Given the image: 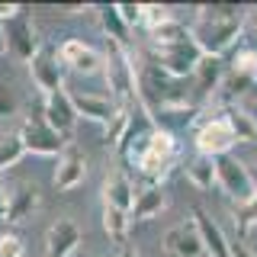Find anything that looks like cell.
I'll return each mask as SVG.
<instances>
[{
  "instance_id": "obj_10",
  "label": "cell",
  "mask_w": 257,
  "mask_h": 257,
  "mask_svg": "<svg viewBox=\"0 0 257 257\" xmlns=\"http://www.w3.org/2000/svg\"><path fill=\"white\" fill-rule=\"evenodd\" d=\"M225 74H228V61L225 58H203V64L196 68V74L190 77V103L199 109H206V103H215L219 96V87Z\"/></svg>"
},
{
  "instance_id": "obj_3",
  "label": "cell",
  "mask_w": 257,
  "mask_h": 257,
  "mask_svg": "<svg viewBox=\"0 0 257 257\" xmlns=\"http://www.w3.org/2000/svg\"><path fill=\"white\" fill-rule=\"evenodd\" d=\"M103 58H106L103 77H106L109 96L119 103V109L139 106V96H135V61H132V52L112 45V42H103Z\"/></svg>"
},
{
  "instance_id": "obj_40",
  "label": "cell",
  "mask_w": 257,
  "mask_h": 257,
  "mask_svg": "<svg viewBox=\"0 0 257 257\" xmlns=\"http://www.w3.org/2000/svg\"><path fill=\"white\" fill-rule=\"evenodd\" d=\"M7 52V39H4V26H0V55Z\"/></svg>"
},
{
  "instance_id": "obj_6",
  "label": "cell",
  "mask_w": 257,
  "mask_h": 257,
  "mask_svg": "<svg viewBox=\"0 0 257 257\" xmlns=\"http://www.w3.org/2000/svg\"><path fill=\"white\" fill-rule=\"evenodd\" d=\"M215 187H219L231 203L244 206L257 196V183H254V174L251 167H244L235 155H222L215 158Z\"/></svg>"
},
{
  "instance_id": "obj_8",
  "label": "cell",
  "mask_w": 257,
  "mask_h": 257,
  "mask_svg": "<svg viewBox=\"0 0 257 257\" xmlns=\"http://www.w3.org/2000/svg\"><path fill=\"white\" fill-rule=\"evenodd\" d=\"M193 145H196V155H209V158H222V155H231V148L238 145L235 132H231V125L222 119L219 109H212L203 119H199V125L193 128Z\"/></svg>"
},
{
  "instance_id": "obj_34",
  "label": "cell",
  "mask_w": 257,
  "mask_h": 257,
  "mask_svg": "<svg viewBox=\"0 0 257 257\" xmlns=\"http://www.w3.org/2000/svg\"><path fill=\"white\" fill-rule=\"evenodd\" d=\"M16 96L7 90V87H0V119H10V116H16Z\"/></svg>"
},
{
  "instance_id": "obj_23",
  "label": "cell",
  "mask_w": 257,
  "mask_h": 257,
  "mask_svg": "<svg viewBox=\"0 0 257 257\" xmlns=\"http://www.w3.org/2000/svg\"><path fill=\"white\" fill-rule=\"evenodd\" d=\"M215 109H219L222 119L231 125V132H235L238 142H257V122L241 103H235V106H215Z\"/></svg>"
},
{
  "instance_id": "obj_5",
  "label": "cell",
  "mask_w": 257,
  "mask_h": 257,
  "mask_svg": "<svg viewBox=\"0 0 257 257\" xmlns=\"http://www.w3.org/2000/svg\"><path fill=\"white\" fill-rule=\"evenodd\" d=\"M155 119H151V112L145 109V106H135L132 109V119H128V128H125V135L119 139L116 145V155H119V164L122 167H139L145 155H148V148H151V135H155Z\"/></svg>"
},
{
  "instance_id": "obj_1",
  "label": "cell",
  "mask_w": 257,
  "mask_h": 257,
  "mask_svg": "<svg viewBox=\"0 0 257 257\" xmlns=\"http://www.w3.org/2000/svg\"><path fill=\"white\" fill-rule=\"evenodd\" d=\"M193 42L209 58H228L247 32V10L231 4H206L193 10Z\"/></svg>"
},
{
  "instance_id": "obj_19",
  "label": "cell",
  "mask_w": 257,
  "mask_h": 257,
  "mask_svg": "<svg viewBox=\"0 0 257 257\" xmlns=\"http://www.w3.org/2000/svg\"><path fill=\"white\" fill-rule=\"evenodd\" d=\"M103 206H112V209H122V212L132 215V206H135V190L128 183V174L125 171H109L106 180H103Z\"/></svg>"
},
{
  "instance_id": "obj_36",
  "label": "cell",
  "mask_w": 257,
  "mask_h": 257,
  "mask_svg": "<svg viewBox=\"0 0 257 257\" xmlns=\"http://www.w3.org/2000/svg\"><path fill=\"white\" fill-rule=\"evenodd\" d=\"M119 13H122V20L128 23V26H139V20H142V7L128 4V7H119Z\"/></svg>"
},
{
  "instance_id": "obj_16",
  "label": "cell",
  "mask_w": 257,
  "mask_h": 257,
  "mask_svg": "<svg viewBox=\"0 0 257 257\" xmlns=\"http://www.w3.org/2000/svg\"><path fill=\"white\" fill-rule=\"evenodd\" d=\"M190 222L196 225V231H199V238H203L209 257H231V251H228V231H222V225L215 222L212 215H206L203 206L190 209Z\"/></svg>"
},
{
  "instance_id": "obj_13",
  "label": "cell",
  "mask_w": 257,
  "mask_h": 257,
  "mask_svg": "<svg viewBox=\"0 0 257 257\" xmlns=\"http://www.w3.org/2000/svg\"><path fill=\"white\" fill-rule=\"evenodd\" d=\"M80 225L71 215H61L45 228V257H74L80 247Z\"/></svg>"
},
{
  "instance_id": "obj_41",
  "label": "cell",
  "mask_w": 257,
  "mask_h": 257,
  "mask_svg": "<svg viewBox=\"0 0 257 257\" xmlns=\"http://www.w3.org/2000/svg\"><path fill=\"white\" fill-rule=\"evenodd\" d=\"M254 90H257V71H254Z\"/></svg>"
},
{
  "instance_id": "obj_28",
  "label": "cell",
  "mask_w": 257,
  "mask_h": 257,
  "mask_svg": "<svg viewBox=\"0 0 257 257\" xmlns=\"http://www.w3.org/2000/svg\"><path fill=\"white\" fill-rule=\"evenodd\" d=\"M190 23H180V20H171L167 26H161L155 32H148V48H161V45H174V42H183L190 39Z\"/></svg>"
},
{
  "instance_id": "obj_4",
  "label": "cell",
  "mask_w": 257,
  "mask_h": 257,
  "mask_svg": "<svg viewBox=\"0 0 257 257\" xmlns=\"http://www.w3.org/2000/svg\"><path fill=\"white\" fill-rule=\"evenodd\" d=\"M16 132H20V139H23L26 155H32V158H61L64 151H68V139L58 135L52 125L45 122L42 100H39V106H32V112L26 116V122L16 128Z\"/></svg>"
},
{
  "instance_id": "obj_18",
  "label": "cell",
  "mask_w": 257,
  "mask_h": 257,
  "mask_svg": "<svg viewBox=\"0 0 257 257\" xmlns=\"http://www.w3.org/2000/svg\"><path fill=\"white\" fill-rule=\"evenodd\" d=\"M71 100H74V109H77V116H84V119H90V122H112L116 119V112H119V103L112 100V96L106 93H71Z\"/></svg>"
},
{
  "instance_id": "obj_2",
  "label": "cell",
  "mask_w": 257,
  "mask_h": 257,
  "mask_svg": "<svg viewBox=\"0 0 257 257\" xmlns=\"http://www.w3.org/2000/svg\"><path fill=\"white\" fill-rule=\"evenodd\" d=\"M132 61H135V96H139V106H145L151 116L164 106L190 103V80L167 74L161 64L148 58V52L132 55Z\"/></svg>"
},
{
  "instance_id": "obj_7",
  "label": "cell",
  "mask_w": 257,
  "mask_h": 257,
  "mask_svg": "<svg viewBox=\"0 0 257 257\" xmlns=\"http://www.w3.org/2000/svg\"><path fill=\"white\" fill-rule=\"evenodd\" d=\"M148 58L161 64V68L167 71V74L180 77V80H190L196 74V68L203 64V48L190 39H183V42H174V45H161V48H148Z\"/></svg>"
},
{
  "instance_id": "obj_37",
  "label": "cell",
  "mask_w": 257,
  "mask_h": 257,
  "mask_svg": "<svg viewBox=\"0 0 257 257\" xmlns=\"http://www.w3.org/2000/svg\"><path fill=\"white\" fill-rule=\"evenodd\" d=\"M241 42H244V45L257 55V26H247V32H244V39H241Z\"/></svg>"
},
{
  "instance_id": "obj_30",
  "label": "cell",
  "mask_w": 257,
  "mask_h": 257,
  "mask_svg": "<svg viewBox=\"0 0 257 257\" xmlns=\"http://www.w3.org/2000/svg\"><path fill=\"white\" fill-rule=\"evenodd\" d=\"M151 155L158 158H167V161H177L180 158V139H177L174 132H164V128H155V135H151Z\"/></svg>"
},
{
  "instance_id": "obj_24",
  "label": "cell",
  "mask_w": 257,
  "mask_h": 257,
  "mask_svg": "<svg viewBox=\"0 0 257 257\" xmlns=\"http://www.w3.org/2000/svg\"><path fill=\"white\" fill-rule=\"evenodd\" d=\"M183 177H187L190 187H196V190H212L215 187V158L193 155L187 164H183Z\"/></svg>"
},
{
  "instance_id": "obj_15",
  "label": "cell",
  "mask_w": 257,
  "mask_h": 257,
  "mask_svg": "<svg viewBox=\"0 0 257 257\" xmlns=\"http://www.w3.org/2000/svg\"><path fill=\"white\" fill-rule=\"evenodd\" d=\"M42 112H45V122L55 128L58 135L71 139L77 125V109H74V100H71L68 90L55 93V96H42Z\"/></svg>"
},
{
  "instance_id": "obj_14",
  "label": "cell",
  "mask_w": 257,
  "mask_h": 257,
  "mask_svg": "<svg viewBox=\"0 0 257 257\" xmlns=\"http://www.w3.org/2000/svg\"><path fill=\"white\" fill-rule=\"evenodd\" d=\"M164 257H209L193 222H180L164 235Z\"/></svg>"
},
{
  "instance_id": "obj_25",
  "label": "cell",
  "mask_w": 257,
  "mask_h": 257,
  "mask_svg": "<svg viewBox=\"0 0 257 257\" xmlns=\"http://www.w3.org/2000/svg\"><path fill=\"white\" fill-rule=\"evenodd\" d=\"M36 206H39L36 187H16V190L10 193V203H7V222L16 225V222L29 219V215L36 212Z\"/></svg>"
},
{
  "instance_id": "obj_35",
  "label": "cell",
  "mask_w": 257,
  "mask_h": 257,
  "mask_svg": "<svg viewBox=\"0 0 257 257\" xmlns=\"http://www.w3.org/2000/svg\"><path fill=\"white\" fill-rule=\"evenodd\" d=\"M228 251H231V257H257V251L247 247L244 238H228Z\"/></svg>"
},
{
  "instance_id": "obj_29",
  "label": "cell",
  "mask_w": 257,
  "mask_h": 257,
  "mask_svg": "<svg viewBox=\"0 0 257 257\" xmlns=\"http://www.w3.org/2000/svg\"><path fill=\"white\" fill-rule=\"evenodd\" d=\"M23 158H26V148H23L20 132H7V135H0V174L10 171V167H16Z\"/></svg>"
},
{
  "instance_id": "obj_22",
  "label": "cell",
  "mask_w": 257,
  "mask_h": 257,
  "mask_svg": "<svg viewBox=\"0 0 257 257\" xmlns=\"http://www.w3.org/2000/svg\"><path fill=\"white\" fill-rule=\"evenodd\" d=\"M164 209H167V193H164V187H145L142 193H135L132 219L135 222H148V219H158Z\"/></svg>"
},
{
  "instance_id": "obj_31",
  "label": "cell",
  "mask_w": 257,
  "mask_h": 257,
  "mask_svg": "<svg viewBox=\"0 0 257 257\" xmlns=\"http://www.w3.org/2000/svg\"><path fill=\"white\" fill-rule=\"evenodd\" d=\"M171 20H177V13L171 10V7H161V4H148V7H142V20H139V26L145 32H155L161 26H167Z\"/></svg>"
},
{
  "instance_id": "obj_42",
  "label": "cell",
  "mask_w": 257,
  "mask_h": 257,
  "mask_svg": "<svg viewBox=\"0 0 257 257\" xmlns=\"http://www.w3.org/2000/svg\"><path fill=\"white\" fill-rule=\"evenodd\" d=\"M251 174H254V183H257V171H251Z\"/></svg>"
},
{
  "instance_id": "obj_27",
  "label": "cell",
  "mask_w": 257,
  "mask_h": 257,
  "mask_svg": "<svg viewBox=\"0 0 257 257\" xmlns=\"http://www.w3.org/2000/svg\"><path fill=\"white\" fill-rule=\"evenodd\" d=\"M177 167V161H167V158H158V155H145V161L139 167H135V174L142 177L145 183H148V187H161V183L167 180V177H171V171Z\"/></svg>"
},
{
  "instance_id": "obj_38",
  "label": "cell",
  "mask_w": 257,
  "mask_h": 257,
  "mask_svg": "<svg viewBox=\"0 0 257 257\" xmlns=\"http://www.w3.org/2000/svg\"><path fill=\"white\" fill-rule=\"evenodd\" d=\"M7 203H10V196H7L4 187H0V222H7Z\"/></svg>"
},
{
  "instance_id": "obj_9",
  "label": "cell",
  "mask_w": 257,
  "mask_h": 257,
  "mask_svg": "<svg viewBox=\"0 0 257 257\" xmlns=\"http://www.w3.org/2000/svg\"><path fill=\"white\" fill-rule=\"evenodd\" d=\"M26 68H29V77H32V84L39 87L42 96H55V93L64 90V68H61V58H58V45L42 42L39 55Z\"/></svg>"
},
{
  "instance_id": "obj_39",
  "label": "cell",
  "mask_w": 257,
  "mask_h": 257,
  "mask_svg": "<svg viewBox=\"0 0 257 257\" xmlns=\"http://www.w3.org/2000/svg\"><path fill=\"white\" fill-rule=\"evenodd\" d=\"M116 257H139V251H135V247H119Z\"/></svg>"
},
{
  "instance_id": "obj_11",
  "label": "cell",
  "mask_w": 257,
  "mask_h": 257,
  "mask_svg": "<svg viewBox=\"0 0 257 257\" xmlns=\"http://www.w3.org/2000/svg\"><path fill=\"white\" fill-rule=\"evenodd\" d=\"M58 58H61V68L74 71V74H103V68H106V58H103V52H96L90 42H84V39L71 36L58 42Z\"/></svg>"
},
{
  "instance_id": "obj_17",
  "label": "cell",
  "mask_w": 257,
  "mask_h": 257,
  "mask_svg": "<svg viewBox=\"0 0 257 257\" xmlns=\"http://www.w3.org/2000/svg\"><path fill=\"white\" fill-rule=\"evenodd\" d=\"M87 177V155L77 148H68L64 155L58 158V164H55V174H52V187L58 193H68L84 183Z\"/></svg>"
},
{
  "instance_id": "obj_21",
  "label": "cell",
  "mask_w": 257,
  "mask_h": 257,
  "mask_svg": "<svg viewBox=\"0 0 257 257\" xmlns=\"http://www.w3.org/2000/svg\"><path fill=\"white\" fill-rule=\"evenodd\" d=\"M100 32H103V42H112L119 48H128L132 45V26L122 20L119 13V4H109V7H100Z\"/></svg>"
},
{
  "instance_id": "obj_20",
  "label": "cell",
  "mask_w": 257,
  "mask_h": 257,
  "mask_svg": "<svg viewBox=\"0 0 257 257\" xmlns=\"http://www.w3.org/2000/svg\"><path fill=\"white\" fill-rule=\"evenodd\" d=\"M203 112H206V109L193 106V103H177V106L158 109L151 119H155L158 128H164V132H174V135H177V128H196L199 119H203Z\"/></svg>"
},
{
  "instance_id": "obj_26",
  "label": "cell",
  "mask_w": 257,
  "mask_h": 257,
  "mask_svg": "<svg viewBox=\"0 0 257 257\" xmlns=\"http://www.w3.org/2000/svg\"><path fill=\"white\" fill-rule=\"evenodd\" d=\"M132 222H135V219H132L128 212H122V209L103 206V231H106V238H109L116 247H125V238H128Z\"/></svg>"
},
{
  "instance_id": "obj_12",
  "label": "cell",
  "mask_w": 257,
  "mask_h": 257,
  "mask_svg": "<svg viewBox=\"0 0 257 257\" xmlns=\"http://www.w3.org/2000/svg\"><path fill=\"white\" fill-rule=\"evenodd\" d=\"M4 39H7V52H10L13 58L26 61V64L36 58L39 48H42V42H39V36H36V26H32V13L29 10L13 16L10 23H4Z\"/></svg>"
},
{
  "instance_id": "obj_32",
  "label": "cell",
  "mask_w": 257,
  "mask_h": 257,
  "mask_svg": "<svg viewBox=\"0 0 257 257\" xmlns=\"http://www.w3.org/2000/svg\"><path fill=\"white\" fill-rule=\"evenodd\" d=\"M132 109H135V106H132ZM132 109H119V112H116V119L103 125V135H100V142H103V145H112V148L119 145V139H122V135H125V128H128Z\"/></svg>"
},
{
  "instance_id": "obj_33",
  "label": "cell",
  "mask_w": 257,
  "mask_h": 257,
  "mask_svg": "<svg viewBox=\"0 0 257 257\" xmlns=\"http://www.w3.org/2000/svg\"><path fill=\"white\" fill-rule=\"evenodd\" d=\"M254 225H257V196L251 203L238 206V212H235V238H247Z\"/></svg>"
}]
</instances>
